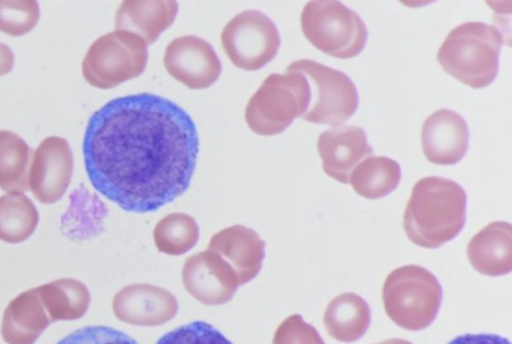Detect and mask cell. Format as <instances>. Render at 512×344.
<instances>
[{
	"label": "cell",
	"mask_w": 512,
	"mask_h": 344,
	"mask_svg": "<svg viewBox=\"0 0 512 344\" xmlns=\"http://www.w3.org/2000/svg\"><path fill=\"white\" fill-rule=\"evenodd\" d=\"M273 344H325L318 331L301 315L286 318L277 328Z\"/></svg>",
	"instance_id": "obj_29"
},
{
	"label": "cell",
	"mask_w": 512,
	"mask_h": 344,
	"mask_svg": "<svg viewBox=\"0 0 512 344\" xmlns=\"http://www.w3.org/2000/svg\"><path fill=\"white\" fill-rule=\"evenodd\" d=\"M467 196L457 182L428 176L417 181L403 215L411 242L436 249L454 239L466 222Z\"/></svg>",
	"instance_id": "obj_2"
},
{
	"label": "cell",
	"mask_w": 512,
	"mask_h": 344,
	"mask_svg": "<svg viewBox=\"0 0 512 344\" xmlns=\"http://www.w3.org/2000/svg\"><path fill=\"white\" fill-rule=\"evenodd\" d=\"M323 322L332 338L352 343L366 333L371 322V310L361 296L351 292L342 293L327 305Z\"/></svg>",
	"instance_id": "obj_20"
},
{
	"label": "cell",
	"mask_w": 512,
	"mask_h": 344,
	"mask_svg": "<svg viewBox=\"0 0 512 344\" xmlns=\"http://www.w3.org/2000/svg\"><path fill=\"white\" fill-rule=\"evenodd\" d=\"M153 236L160 251L178 255L195 245L199 228L193 217L185 213H172L157 223Z\"/></svg>",
	"instance_id": "obj_25"
},
{
	"label": "cell",
	"mask_w": 512,
	"mask_h": 344,
	"mask_svg": "<svg viewBox=\"0 0 512 344\" xmlns=\"http://www.w3.org/2000/svg\"><path fill=\"white\" fill-rule=\"evenodd\" d=\"M310 102V84L303 74L272 73L249 99L245 121L258 135L280 134L295 118L305 114Z\"/></svg>",
	"instance_id": "obj_5"
},
{
	"label": "cell",
	"mask_w": 512,
	"mask_h": 344,
	"mask_svg": "<svg viewBox=\"0 0 512 344\" xmlns=\"http://www.w3.org/2000/svg\"><path fill=\"white\" fill-rule=\"evenodd\" d=\"M472 267L487 276L506 275L512 270V226L496 221L477 232L467 245Z\"/></svg>",
	"instance_id": "obj_16"
},
{
	"label": "cell",
	"mask_w": 512,
	"mask_h": 344,
	"mask_svg": "<svg viewBox=\"0 0 512 344\" xmlns=\"http://www.w3.org/2000/svg\"><path fill=\"white\" fill-rule=\"evenodd\" d=\"M36 289L51 322L76 320L88 310L90 293L79 280L60 278Z\"/></svg>",
	"instance_id": "obj_21"
},
{
	"label": "cell",
	"mask_w": 512,
	"mask_h": 344,
	"mask_svg": "<svg viewBox=\"0 0 512 344\" xmlns=\"http://www.w3.org/2000/svg\"><path fill=\"white\" fill-rule=\"evenodd\" d=\"M14 66V54L11 48L0 42V77L8 74Z\"/></svg>",
	"instance_id": "obj_31"
},
{
	"label": "cell",
	"mask_w": 512,
	"mask_h": 344,
	"mask_svg": "<svg viewBox=\"0 0 512 344\" xmlns=\"http://www.w3.org/2000/svg\"><path fill=\"white\" fill-rule=\"evenodd\" d=\"M40 17L35 0H0V31L10 36L29 33Z\"/></svg>",
	"instance_id": "obj_26"
},
{
	"label": "cell",
	"mask_w": 512,
	"mask_h": 344,
	"mask_svg": "<svg viewBox=\"0 0 512 344\" xmlns=\"http://www.w3.org/2000/svg\"><path fill=\"white\" fill-rule=\"evenodd\" d=\"M401 179L397 161L386 156H372L359 163L349 182L355 192L367 199H378L394 191Z\"/></svg>",
	"instance_id": "obj_22"
},
{
	"label": "cell",
	"mask_w": 512,
	"mask_h": 344,
	"mask_svg": "<svg viewBox=\"0 0 512 344\" xmlns=\"http://www.w3.org/2000/svg\"><path fill=\"white\" fill-rule=\"evenodd\" d=\"M163 63L170 76L192 90L210 87L222 71L212 45L194 35L173 39L165 49Z\"/></svg>",
	"instance_id": "obj_11"
},
{
	"label": "cell",
	"mask_w": 512,
	"mask_h": 344,
	"mask_svg": "<svg viewBox=\"0 0 512 344\" xmlns=\"http://www.w3.org/2000/svg\"><path fill=\"white\" fill-rule=\"evenodd\" d=\"M300 23L307 40L332 57H355L367 42L368 31L361 17L337 0L307 2L301 12Z\"/></svg>",
	"instance_id": "obj_6"
},
{
	"label": "cell",
	"mask_w": 512,
	"mask_h": 344,
	"mask_svg": "<svg viewBox=\"0 0 512 344\" xmlns=\"http://www.w3.org/2000/svg\"><path fill=\"white\" fill-rule=\"evenodd\" d=\"M376 344H413V343L408 340H405V339L391 338V339H387V340L381 341Z\"/></svg>",
	"instance_id": "obj_32"
},
{
	"label": "cell",
	"mask_w": 512,
	"mask_h": 344,
	"mask_svg": "<svg viewBox=\"0 0 512 344\" xmlns=\"http://www.w3.org/2000/svg\"><path fill=\"white\" fill-rule=\"evenodd\" d=\"M147 60V44L140 36L115 30L90 45L82 62V74L91 86L110 89L138 77Z\"/></svg>",
	"instance_id": "obj_7"
},
{
	"label": "cell",
	"mask_w": 512,
	"mask_h": 344,
	"mask_svg": "<svg viewBox=\"0 0 512 344\" xmlns=\"http://www.w3.org/2000/svg\"><path fill=\"white\" fill-rule=\"evenodd\" d=\"M39 214L32 200L23 193L0 197V240L10 244L27 240L36 230Z\"/></svg>",
	"instance_id": "obj_24"
},
{
	"label": "cell",
	"mask_w": 512,
	"mask_h": 344,
	"mask_svg": "<svg viewBox=\"0 0 512 344\" xmlns=\"http://www.w3.org/2000/svg\"><path fill=\"white\" fill-rule=\"evenodd\" d=\"M52 323L36 288L22 292L6 307L1 335L7 344H34Z\"/></svg>",
	"instance_id": "obj_19"
},
{
	"label": "cell",
	"mask_w": 512,
	"mask_h": 344,
	"mask_svg": "<svg viewBox=\"0 0 512 344\" xmlns=\"http://www.w3.org/2000/svg\"><path fill=\"white\" fill-rule=\"evenodd\" d=\"M116 317L137 326H157L171 320L178 311L176 299L167 291L152 286H130L113 300Z\"/></svg>",
	"instance_id": "obj_15"
},
{
	"label": "cell",
	"mask_w": 512,
	"mask_h": 344,
	"mask_svg": "<svg viewBox=\"0 0 512 344\" xmlns=\"http://www.w3.org/2000/svg\"><path fill=\"white\" fill-rule=\"evenodd\" d=\"M443 293L438 279L429 270L405 265L393 270L382 287L386 314L399 327L419 331L435 320Z\"/></svg>",
	"instance_id": "obj_4"
},
{
	"label": "cell",
	"mask_w": 512,
	"mask_h": 344,
	"mask_svg": "<svg viewBox=\"0 0 512 344\" xmlns=\"http://www.w3.org/2000/svg\"><path fill=\"white\" fill-rule=\"evenodd\" d=\"M156 344H233L205 321H193L164 334Z\"/></svg>",
	"instance_id": "obj_27"
},
{
	"label": "cell",
	"mask_w": 512,
	"mask_h": 344,
	"mask_svg": "<svg viewBox=\"0 0 512 344\" xmlns=\"http://www.w3.org/2000/svg\"><path fill=\"white\" fill-rule=\"evenodd\" d=\"M422 150L429 162L454 165L467 153L469 128L457 112L442 108L430 114L421 130Z\"/></svg>",
	"instance_id": "obj_12"
},
{
	"label": "cell",
	"mask_w": 512,
	"mask_h": 344,
	"mask_svg": "<svg viewBox=\"0 0 512 344\" xmlns=\"http://www.w3.org/2000/svg\"><path fill=\"white\" fill-rule=\"evenodd\" d=\"M209 249L229 259L239 284L252 279L259 271L264 256V242L257 233L242 225H234L215 234Z\"/></svg>",
	"instance_id": "obj_18"
},
{
	"label": "cell",
	"mask_w": 512,
	"mask_h": 344,
	"mask_svg": "<svg viewBox=\"0 0 512 344\" xmlns=\"http://www.w3.org/2000/svg\"><path fill=\"white\" fill-rule=\"evenodd\" d=\"M56 344H138V342L120 330L96 325L75 330Z\"/></svg>",
	"instance_id": "obj_28"
},
{
	"label": "cell",
	"mask_w": 512,
	"mask_h": 344,
	"mask_svg": "<svg viewBox=\"0 0 512 344\" xmlns=\"http://www.w3.org/2000/svg\"><path fill=\"white\" fill-rule=\"evenodd\" d=\"M324 172L338 182L349 183L354 168L373 154L365 131L354 125H341L323 131L317 140Z\"/></svg>",
	"instance_id": "obj_13"
},
{
	"label": "cell",
	"mask_w": 512,
	"mask_h": 344,
	"mask_svg": "<svg viewBox=\"0 0 512 344\" xmlns=\"http://www.w3.org/2000/svg\"><path fill=\"white\" fill-rule=\"evenodd\" d=\"M83 158L92 186L127 212L148 213L182 195L199 152L196 125L152 93L114 98L88 120Z\"/></svg>",
	"instance_id": "obj_1"
},
{
	"label": "cell",
	"mask_w": 512,
	"mask_h": 344,
	"mask_svg": "<svg viewBox=\"0 0 512 344\" xmlns=\"http://www.w3.org/2000/svg\"><path fill=\"white\" fill-rule=\"evenodd\" d=\"M503 35L483 22H465L453 28L438 49L437 60L449 75L480 89L490 85L499 70Z\"/></svg>",
	"instance_id": "obj_3"
},
{
	"label": "cell",
	"mask_w": 512,
	"mask_h": 344,
	"mask_svg": "<svg viewBox=\"0 0 512 344\" xmlns=\"http://www.w3.org/2000/svg\"><path fill=\"white\" fill-rule=\"evenodd\" d=\"M286 72L303 74L311 89V102L302 118L315 124L339 125L358 108L355 84L344 72L310 59L292 62Z\"/></svg>",
	"instance_id": "obj_8"
},
{
	"label": "cell",
	"mask_w": 512,
	"mask_h": 344,
	"mask_svg": "<svg viewBox=\"0 0 512 344\" xmlns=\"http://www.w3.org/2000/svg\"><path fill=\"white\" fill-rule=\"evenodd\" d=\"M178 10L174 0H126L116 11L115 29L134 33L150 45L173 24Z\"/></svg>",
	"instance_id": "obj_17"
},
{
	"label": "cell",
	"mask_w": 512,
	"mask_h": 344,
	"mask_svg": "<svg viewBox=\"0 0 512 344\" xmlns=\"http://www.w3.org/2000/svg\"><path fill=\"white\" fill-rule=\"evenodd\" d=\"M183 280L187 290L208 305L229 301L240 285L231 266L210 249L187 259Z\"/></svg>",
	"instance_id": "obj_14"
},
{
	"label": "cell",
	"mask_w": 512,
	"mask_h": 344,
	"mask_svg": "<svg viewBox=\"0 0 512 344\" xmlns=\"http://www.w3.org/2000/svg\"><path fill=\"white\" fill-rule=\"evenodd\" d=\"M221 45L236 67L256 71L275 58L281 38L276 24L266 14L246 10L224 26Z\"/></svg>",
	"instance_id": "obj_9"
},
{
	"label": "cell",
	"mask_w": 512,
	"mask_h": 344,
	"mask_svg": "<svg viewBox=\"0 0 512 344\" xmlns=\"http://www.w3.org/2000/svg\"><path fill=\"white\" fill-rule=\"evenodd\" d=\"M33 150L16 133L0 130V188L7 193L29 189L28 175Z\"/></svg>",
	"instance_id": "obj_23"
},
{
	"label": "cell",
	"mask_w": 512,
	"mask_h": 344,
	"mask_svg": "<svg viewBox=\"0 0 512 344\" xmlns=\"http://www.w3.org/2000/svg\"><path fill=\"white\" fill-rule=\"evenodd\" d=\"M448 344H511L510 341L496 334H464L457 336Z\"/></svg>",
	"instance_id": "obj_30"
},
{
	"label": "cell",
	"mask_w": 512,
	"mask_h": 344,
	"mask_svg": "<svg viewBox=\"0 0 512 344\" xmlns=\"http://www.w3.org/2000/svg\"><path fill=\"white\" fill-rule=\"evenodd\" d=\"M73 153L62 137L49 136L33 151L28 186L36 200L53 204L68 189L73 173Z\"/></svg>",
	"instance_id": "obj_10"
}]
</instances>
